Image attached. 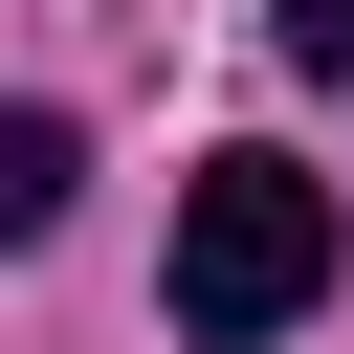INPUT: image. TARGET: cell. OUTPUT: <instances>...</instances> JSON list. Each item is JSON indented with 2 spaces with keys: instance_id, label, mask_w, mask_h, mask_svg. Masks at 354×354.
I'll return each mask as SVG.
<instances>
[{
  "instance_id": "1",
  "label": "cell",
  "mask_w": 354,
  "mask_h": 354,
  "mask_svg": "<svg viewBox=\"0 0 354 354\" xmlns=\"http://www.w3.org/2000/svg\"><path fill=\"white\" fill-rule=\"evenodd\" d=\"M155 310H177L199 354L310 332V310H332V177H310V155H199V177H177V266H155Z\"/></svg>"
},
{
  "instance_id": "2",
  "label": "cell",
  "mask_w": 354,
  "mask_h": 354,
  "mask_svg": "<svg viewBox=\"0 0 354 354\" xmlns=\"http://www.w3.org/2000/svg\"><path fill=\"white\" fill-rule=\"evenodd\" d=\"M66 177H88V133H66V111H0V243H44Z\"/></svg>"
},
{
  "instance_id": "3",
  "label": "cell",
  "mask_w": 354,
  "mask_h": 354,
  "mask_svg": "<svg viewBox=\"0 0 354 354\" xmlns=\"http://www.w3.org/2000/svg\"><path fill=\"white\" fill-rule=\"evenodd\" d=\"M266 44H288L310 88H354V0H266Z\"/></svg>"
}]
</instances>
